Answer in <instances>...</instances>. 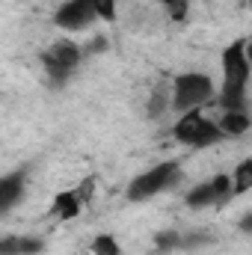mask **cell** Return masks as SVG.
<instances>
[{
    "label": "cell",
    "mask_w": 252,
    "mask_h": 255,
    "mask_svg": "<svg viewBox=\"0 0 252 255\" xmlns=\"http://www.w3.org/2000/svg\"><path fill=\"white\" fill-rule=\"evenodd\" d=\"M247 92H250V42L238 39L223 51V86L214 98L223 110L247 113Z\"/></svg>",
    "instance_id": "obj_1"
},
{
    "label": "cell",
    "mask_w": 252,
    "mask_h": 255,
    "mask_svg": "<svg viewBox=\"0 0 252 255\" xmlns=\"http://www.w3.org/2000/svg\"><path fill=\"white\" fill-rule=\"evenodd\" d=\"M217 95V86L208 74L202 71H184L172 80V89H169V110H178V113H187L196 107H205L211 104Z\"/></svg>",
    "instance_id": "obj_2"
},
{
    "label": "cell",
    "mask_w": 252,
    "mask_h": 255,
    "mask_svg": "<svg viewBox=\"0 0 252 255\" xmlns=\"http://www.w3.org/2000/svg\"><path fill=\"white\" fill-rule=\"evenodd\" d=\"M172 136H175L181 145H190V148H208V145H217L220 139H226V136L220 133L217 122H211V119L202 113V107L181 113V119L172 125Z\"/></svg>",
    "instance_id": "obj_3"
},
{
    "label": "cell",
    "mask_w": 252,
    "mask_h": 255,
    "mask_svg": "<svg viewBox=\"0 0 252 255\" xmlns=\"http://www.w3.org/2000/svg\"><path fill=\"white\" fill-rule=\"evenodd\" d=\"M181 181V166L175 160H163L151 169H145L142 175H136L127 187V199L130 202H142V199H151L157 193H166L172 190L175 184Z\"/></svg>",
    "instance_id": "obj_4"
},
{
    "label": "cell",
    "mask_w": 252,
    "mask_h": 255,
    "mask_svg": "<svg viewBox=\"0 0 252 255\" xmlns=\"http://www.w3.org/2000/svg\"><path fill=\"white\" fill-rule=\"evenodd\" d=\"M80 60H83V51H80V45H74L71 39L54 42V45L42 54V65H45V71H48V77H51L54 83H65V80L71 77V71L80 65Z\"/></svg>",
    "instance_id": "obj_5"
},
{
    "label": "cell",
    "mask_w": 252,
    "mask_h": 255,
    "mask_svg": "<svg viewBox=\"0 0 252 255\" xmlns=\"http://www.w3.org/2000/svg\"><path fill=\"white\" fill-rule=\"evenodd\" d=\"M232 196H235L232 175H229V172H220V175H214L211 181H202V184H196L193 190H187V196H184V205H187V208H193V211H202V208L226 205Z\"/></svg>",
    "instance_id": "obj_6"
},
{
    "label": "cell",
    "mask_w": 252,
    "mask_h": 255,
    "mask_svg": "<svg viewBox=\"0 0 252 255\" xmlns=\"http://www.w3.org/2000/svg\"><path fill=\"white\" fill-rule=\"evenodd\" d=\"M98 21L95 3L92 0H65L63 6L54 12V24L60 30H86Z\"/></svg>",
    "instance_id": "obj_7"
},
{
    "label": "cell",
    "mask_w": 252,
    "mask_h": 255,
    "mask_svg": "<svg viewBox=\"0 0 252 255\" xmlns=\"http://www.w3.org/2000/svg\"><path fill=\"white\" fill-rule=\"evenodd\" d=\"M24 190H27V175H24V169L3 175V178H0V214H9V211L24 199Z\"/></svg>",
    "instance_id": "obj_8"
},
{
    "label": "cell",
    "mask_w": 252,
    "mask_h": 255,
    "mask_svg": "<svg viewBox=\"0 0 252 255\" xmlns=\"http://www.w3.org/2000/svg\"><path fill=\"white\" fill-rule=\"evenodd\" d=\"M36 253H42L39 238H27V235L0 238V255H36Z\"/></svg>",
    "instance_id": "obj_9"
},
{
    "label": "cell",
    "mask_w": 252,
    "mask_h": 255,
    "mask_svg": "<svg viewBox=\"0 0 252 255\" xmlns=\"http://www.w3.org/2000/svg\"><path fill=\"white\" fill-rule=\"evenodd\" d=\"M80 199H77V193L74 190H63L54 196V202H51V217L54 220H74L77 214H80Z\"/></svg>",
    "instance_id": "obj_10"
},
{
    "label": "cell",
    "mask_w": 252,
    "mask_h": 255,
    "mask_svg": "<svg viewBox=\"0 0 252 255\" xmlns=\"http://www.w3.org/2000/svg\"><path fill=\"white\" fill-rule=\"evenodd\" d=\"M217 128L223 136H244L252 128L250 116L247 113H238V110H223V116L217 119Z\"/></svg>",
    "instance_id": "obj_11"
},
{
    "label": "cell",
    "mask_w": 252,
    "mask_h": 255,
    "mask_svg": "<svg viewBox=\"0 0 252 255\" xmlns=\"http://www.w3.org/2000/svg\"><path fill=\"white\" fill-rule=\"evenodd\" d=\"M232 187H235V196H244V193L252 190V160H241L238 169L232 172Z\"/></svg>",
    "instance_id": "obj_12"
},
{
    "label": "cell",
    "mask_w": 252,
    "mask_h": 255,
    "mask_svg": "<svg viewBox=\"0 0 252 255\" xmlns=\"http://www.w3.org/2000/svg\"><path fill=\"white\" fill-rule=\"evenodd\" d=\"M92 255H122V247L113 235H98L92 241Z\"/></svg>",
    "instance_id": "obj_13"
},
{
    "label": "cell",
    "mask_w": 252,
    "mask_h": 255,
    "mask_svg": "<svg viewBox=\"0 0 252 255\" xmlns=\"http://www.w3.org/2000/svg\"><path fill=\"white\" fill-rule=\"evenodd\" d=\"M166 110H169V92L154 89V92H151V98H148V116H151V119H160Z\"/></svg>",
    "instance_id": "obj_14"
},
{
    "label": "cell",
    "mask_w": 252,
    "mask_h": 255,
    "mask_svg": "<svg viewBox=\"0 0 252 255\" xmlns=\"http://www.w3.org/2000/svg\"><path fill=\"white\" fill-rule=\"evenodd\" d=\"M154 247H157V253H172V250H181V232H157Z\"/></svg>",
    "instance_id": "obj_15"
},
{
    "label": "cell",
    "mask_w": 252,
    "mask_h": 255,
    "mask_svg": "<svg viewBox=\"0 0 252 255\" xmlns=\"http://www.w3.org/2000/svg\"><path fill=\"white\" fill-rule=\"evenodd\" d=\"M95 3V15H98V21H113L116 18V6H119V0H92Z\"/></svg>",
    "instance_id": "obj_16"
},
{
    "label": "cell",
    "mask_w": 252,
    "mask_h": 255,
    "mask_svg": "<svg viewBox=\"0 0 252 255\" xmlns=\"http://www.w3.org/2000/svg\"><path fill=\"white\" fill-rule=\"evenodd\" d=\"M160 3L169 9V18H172V21H181V18H187L190 0H160Z\"/></svg>",
    "instance_id": "obj_17"
},
{
    "label": "cell",
    "mask_w": 252,
    "mask_h": 255,
    "mask_svg": "<svg viewBox=\"0 0 252 255\" xmlns=\"http://www.w3.org/2000/svg\"><path fill=\"white\" fill-rule=\"evenodd\" d=\"M92 190H95V178H86V181L74 190L77 199H80V205H89V202H92Z\"/></svg>",
    "instance_id": "obj_18"
},
{
    "label": "cell",
    "mask_w": 252,
    "mask_h": 255,
    "mask_svg": "<svg viewBox=\"0 0 252 255\" xmlns=\"http://www.w3.org/2000/svg\"><path fill=\"white\" fill-rule=\"evenodd\" d=\"M107 45H110V42H107L104 36H98V39H92V42H89L86 48H80V51H83V57H92V54H98V51H104Z\"/></svg>",
    "instance_id": "obj_19"
}]
</instances>
